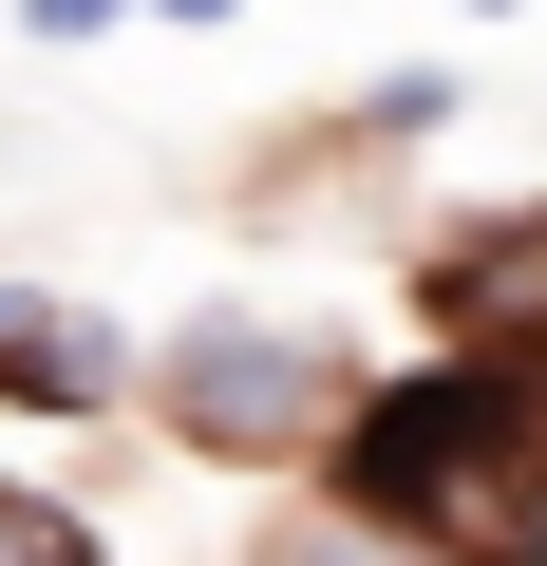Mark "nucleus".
I'll return each mask as SVG.
<instances>
[{
	"mask_svg": "<svg viewBox=\"0 0 547 566\" xmlns=\"http://www.w3.org/2000/svg\"><path fill=\"white\" fill-rule=\"evenodd\" d=\"M340 472L378 528H415L434 566H547V416L509 359H453V378H397L340 416Z\"/></svg>",
	"mask_w": 547,
	"mask_h": 566,
	"instance_id": "1",
	"label": "nucleus"
},
{
	"mask_svg": "<svg viewBox=\"0 0 547 566\" xmlns=\"http://www.w3.org/2000/svg\"><path fill=\"white\" fill-rule=\"evenodd\" d=\"M170 416L227 434V453H284V434H340L359 397H340V359H322L303 322H189V340H170Z\"/></svg>",
	"mask_w": 547,
	"mask_h": 566,
	"instance_id": "2",
	"label": "nucleus"
},
{
	"mask_svg": "<svg viewBox=\"0 0 547 566\" xmlns=\"http://www.w3.org/2000/svg\"><path fill=\"white\" fill-rule=\"evenodd\" d=\"M434 322H453L472 359H528V340H547V208H528V227H491V245H453Z\"/></svg>",
	"mask_w": 547,
	"mask_h": 566,
	"instance_id": "3",
	"label": "nucleus"
},
{
	"mask_svg": "<svg viewBox=\"0 0 547 566\" xmlns=\"http://www.w3.org/2000/svg\"><path fill=\"white\" fill-rule=\"evenodd\" d=\"M0 397H39V416H95L114 397V340L76 303H0Z\"/></svg>",
	"mask_w": 547,
	"mask_h": 566,
	"instance_id": "4",
	"label": "nucleus"
},
{
	"mask_svg": "<svg viewBox=\"0 0 547 566\" xmlns=\"http://www.w3.org/2000/svg\"><path fill=\"white\" fill-rule=\"evenodd\" d=\"M264 566H397V547H359V528H303V547H264Z\"/></svg>",
	"mask_w": 547,
	"mask_h": 566,
	"instance_id": "5",
	"label": "nucleus"
},
{
	"mask_svg": "<svg viewBox=\"0 0 547 566\" xmlns=\"http://www.w3.org/2000/svg\"><path fill=\"white\" fill-rule=\"evenodd\" d=\"M170 20H227V0H170Z\"/></svg>",
	"mask_w": 547,
	"mask_h": 566,
	"instance_id": "6",
	"label": "nucleus"
},
{
	"mask_svg": "<svg viewBox=\"0 0 547 566\" xmlns=\"http://www.w3.org/2000/svg\"><path fill=\"white\" fill-rule=\"evenodd\" d=\"M472 20H491V0H472Z\"/></svg>",
	"mask_w": 547,
	"mask_h": 566,
	"instance_id": "7",
	"label": "nucleus"
}]
</instances>
